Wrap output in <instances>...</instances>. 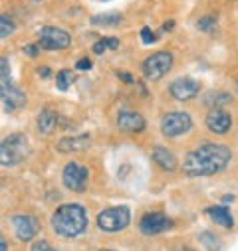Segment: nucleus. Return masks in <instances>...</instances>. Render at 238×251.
I'll return each instance as SVG.
<instances>
[{"instance_id": "nucleus-38", "label": "nucleus", "mask_w": 238, "mask_h": 251, "mask_svg": "<svg viewBox=\"0 0 238 251\" xmlns=\"http://www.w3.org/2000/svg\"><path fill=\"white\" fill-rule=\"evenodd\" d=\"M34 2H40V0H34Z\"/></svg>"}, {"instance_id": "nucleus-6", "label": "nucleus", "mask_w": 238, "mask_h": 251, "mask_svg": "<svg viewBox=\"0 0 238 251\" xmlns=\"http://www.w3.org/2000/svg\"><path fill=\"white\" fill-rule=\"evenodd\" d=\"M173 64L175 57L171 51H155L141 61V74L147 81H159L173 70Z\"/></svg>"}, {"instance_id": "nucleus-37", "label": "nucleus", "mask_w": 238, "mask_h": 251, "mask_svg": "<svg viewBox=\"0 0 238 251\" xmlns=\"http://www.w3.org/2000/svg\"><path fill=\"white\" fill-rule=\"evenodd\" d=\"M101 251H109V249H101Z\"/></svg>"}, {"instance_id": "nucleus-36", "label": "nucleus", "mask_w": 238, "mask_h": 251, "mask_svg": "<svg viewBox=\"0 0 238 251\" xmlns=\"http://www.w3.org/2000/svg\"><path fill=\"white\" fill-rule=\"evenodd\" d=\"M48 251H60V249H56V247H50V249H48Z\"/></svg>"}, {"instance_id": "nucleus-15", "label": "nucleus", "mask_w": 238, "mask_h": 251, "mask_svg": "<svg viewBox=\"0 0 238 251\" xmlns=\"http://www.w3.org/2000/svg\"><path fill=\"white\" fill-rule=\"evenodd\" d=\"M91 145V137L89 135H76V137H64L56 143V151L62 154H74V152H82Z\"/></svg>"}, {"instance_id": "nucleus-24", "label": "nucleus", "mask_w": 238, "mask_h": 251, "mask_svg": "<svg viewBox=\"0 0 238 251\" xmlns=\"http://www.w3.org/2000/svg\"><path fill=\"white\" fill-rule=\"evenodd\" d=\"M14 30H16V22H14V18L10 16V14H2L0 16V38H8L10 34H14Z\"/></svg>"}, {"instance_id": "nucleus-32", "label": "nucleus", "mask_w": 238, "mask_h": 251, "mask_svg": "<svg viewBox=\"0 0 238 251\" xmlns=\"http://www.w3.org/2000/svg\"><path fill=\"white\" fill-rule=\"evenodd\" d=\"M173 26H175V22H173V20H169V22H165V24H163V28H161V30H163V32H171V30H173Z\"/></svg>"}, {"instance_id": "nucleus-21", "label": "nucleus", "mask_w": 238, "mask_h": 251, "mask_svg": "<svg viewBox=\"0 0 238 251\" xmlns=\"http://www.w3.org/2000/svg\"><path fill=\"white\" fill-rule=\"evenodd\" d=\"M74 74L70 72V70H60L58 74H56V87L60 89V91H68L70 87H72V83H74Z\"/></svg>"}, {"instance_id": "nucleus-25", "label": "nucleus", "mask_w": 238, "mask_h": 251, "mask_svg": "<svg viewBox=\"0 0 238 251\" xmlns=\"http://www.w3.org/2000/svg\"><path fill=\"white\" fill-rule=\"evenodd\" d=\"M199 241L208 249V251H220V241L216 239V235H212L210 231H203L201 235H199Z\"/></svg>"}, {"instance_id": "nucleus-3", "label": "nucleus", "mask_w": 238, "mask_h": 251, "mask_svg": "<svg viewBox=\"0 0 238 251\" xmlns=\"http://www.w3.org/2000/svg\"><path fill=\"white\" fill-rule=\"evenodd\" d=\"M30 154H32L30 141L22 133H12L0 143V164H2V168L16 166L26 158H30Z\"/></svg>"}, {"instance_id": "nucleus-9", "label": "nucleus", "mask_w": 238, "mask_h": 251, "mask_svg": "<svg viewBox=\"0 0 238 251\" xmlns=\"http://www.w3.org/2000/svg\"><path fill=\"white\" fill-rule=\"evenodd\" d=\"M173 227V220L165 216L163 212H147L139 218V231L145 237H153L159 233H165Z\"/></svg>"}, {"instance_id": "nucleus-17", "label": "nucleus", "mask_w": 238, "mask_h": 251, "mask_svg": "<svg viewBox=\"0 0 238 251\" xmlns=\"http://www.w3.org/2000/svg\"><path fill=\"white\" fill-rule=\"evenodd\" d=\"M56 125H58L56 111H52L50 107H46V109H42L38 113V117H36V129H38L40 135H44V137L52 135L56 131Z\"/></svg>"}, {"instance_id": "nucleus-27", "label": "nucleus", "mask_w": 238, "mask_h": 251, "mask_svg": "<svg viewBox=\"0 0 238 251\" xmlns=\"http://www.w3.org/2000/svg\"><path fill=\"white\" fill-rule=\"evenodd\" d=\"M10 77V66H8V59L2 57L0 59V79H6Z\"/></svg>"}, {"instance_id": "nucleus-20", "label": "nucleus", "mask_w": 238, "mask_h": 251, "mask_svg": "<svg viewBox=\"0 0 238 251\" xmlns=\"http://www.w3.org/2000/svg\"><path fill=\"white\" fill-rule=\"evenodd\" d=\"M230 101H232V97H230L228 93H222V91H210L208 95H205V103H207L210 109L220 107V105L230 103Z\"/></svg>"}, {"instance_id": "nucleus-14", "label": "nucleus", "mask_w": 238, "mask_h": 251, "mask_svg": "<svg viewBox=\"0 0 238 251\" xmlns=\"http://www.w3.org/2000/svg\"><path fill=\"white\" fill-rule=\"evenodd\" d=\"M205 127H207L208 133L222 137V135H226V133L232 129V117H230V113L224 111L222 107H214V109H210V111L207 113V117H205Z\"/></svg>"}, {"instance_id": "nucleus-26", "label": "nucleus", "mask_w": 238, "mask_h": 251, "mask_svg": "<svg viewBox=\"0 0 238 251\" xmlns=\"http://www.w3.org/2000/svg\"><path fill=\"white\" fill-rule=\"evenodd\" d=\"M139 34H141V42H143V44H153V42H155V34H153V30H151V28H147V26H145Z\"/></svg>"}, {"instance_id": "nucleus-12", "label": "nucleus", "mask_w": 238, "mask_h": 251, "mask_svg": "<svg viewBox=\"0 0 238 251\" xmlns=\"http://www.w3.org/2000/svg\"><path fill=\"white\" fill-rule=\"evenodd\" d=\"M199 93H201V83L193 77H177L169 83V95L175 101L187 103V101H193Z\"/></svg>"}, {"instance_id": "nucleus-2", "label": "nucleus", "mask_w": 238, "mask_h": 251, "mask_svg": "<svg viewBox=\"0 0 238 251\" xmlns=\"http://www.w3.org/2000/svg\"><path fill=\"white\" fill-rule=\"evenodd\" d=\"M88 212L82 204L78 202H70V204H62L54 210V214L50 216V227L52 231L62 237V239H74L80 237L86 229H88Z\"/></svg>"}, {"instance_id": "nucleus-13", "label": "nucleus", "mask_w": 238, "mask_h": 251, "mask_svg": "<svg viewBox=\"0 0 238 251\" xmlns=\"http://www.w3.org/2000/svg\"><path fill=\"white\" fill-rule=\"evenodd\" d=\"M115 125H117V129L121 133H125V135H139L147 127L143 115L137 113V111H131V109L119 111L117 117H115Z\"/></svg>"}, {"instance_id": "nucleus-28", "label": "nucleus", "mask_w": 238, "mask_h": 251, "mask_svg": "<svg viewBox=\"0 0 238 251\" xmlns=\"http://www.w3.org/2000/svg\"><path fill=\"white\" fill-rule=\"evenodd\" d=\"M40 46L38 44H28V46H24V53L28 55V57H36L38 53H40Z\"/></svg>"}, {"instance_id": "nucleus-18", "label": "nucleus", "mask_w": 238, "mask_h": 251, "mask_svg": "<svg viewBox=\"0 0 238 251\" xmlns=\"http://www.w3.org/2000/svg\"><path fill=\"white\" fill-rule=\"evenodd\" d=\"M207 216H210V220L224 229L234 227V218L226 206H210V208H207Z\"/></svg>"}, {"instance_id": "nucleus-4", "label": "nucleus", "mask_w": 238, "mask_h": 251, "mask_svg": "<svg viewBox=\"0 0 238 251\" xmlns=\"http://www.w3.org/2000/svg\"><path fill=\"white\" fill-rule=\"evenodd\" d=\"M131 224V210L129 206H113V208H105L103 212L97 214L95 226L99 231L103 233H119L127 229Z\"/></svg>"}, {"instance_id": "nucleus-10", "label": "nucleus", "mask_w": 238, "mask_h": 251, "mask_svg": "<svg viewBox=\"0 0 238 251\" xmlns=\"http://www.w3.org/2000/svg\"><path fill=\"white\" fill-rule=\"evenodd\" d=\"M10 226L14 229V235L18 241H32L38 233H40V222L38 218L30 216V214H16L10 218Z\"/></svg>"}, {"instance_id": "nucleus-34", "label": "nucleus", "mask_w": 238, "mask_h": 251, "mask_svg": "<svg viewBox=\"0 0 238 251\" xmlns=\"http://www.w3.org/2000/svg\"><path fill=\"white\" fill-rule=\"evenodd\" d=\"M0 251H8V243H6V237H0Z\"/></svg>"}, {"instance_id": "nucleus-30", "label": "nucleus", "mask_w": 238, "mask_h": 251, "mask_svg": "<svg viewBox=\"0 0 238 251\" xmlns=\"http://www.w3.org/2000/svg\"><path fill=\"white\" fill-rule=\"evenodd\" d=\"M50 247H52V245H50L46 239H40V241H34V243H32V249H30V251H48Z\"/></svg>"}, {"instance_id": "nucleus-29", "label": "nucleus", "mask_w": 238, "mask_h": 251, "mask_svg": "<svg viewBox=\"0 0 238 251\" xmlns=\"http://www.w3.org/2000/svg\"><path fill=\"white\" fill-rule=\"evenodd\" d=\"M93 68V64H91V59L89 57H80L78 59V64H76V70H91Z\"/></svg>"}, {"instance_id": "nucleus-19", "label": "nucleus", "mask_w": 238, "mask_h": 251, "mask_svg": "<svg viewBox=\"0 0 238 251\" xmlns=\"http://www.w3.org/2000/svg\"><path fill=\"white\" fill-rule=\"evenodd\" d=\"M123 22V16L117 12H109V14H97L91 16V24L93 26H101V28H115Z\"/></svg>"}, {"instance_id": "nucleus-11", "label": "nucleus", "mask_w": 238, "mask_h": 251, "mask_svg": "<svg viewBox=\"0 0 238 251\" xmlns=\"http://www.w3.org/2000/svg\"><path fill=\"white\" fill-rule=\"evenodd\" d=\"M0 99L6 113H12L16 109H22L26 105V93L10 81V77L0 79Z\"/></svg>"}, {"instance_id": "nucleus-33", "label": "nucleus", "mask_w": 238, "mask_h": 251, "mask_svg": "<svg viewBox=\"0 0 238 251\" xmlns=\"http://www.w3.org/2000/svg\"><path fill=\"white\" fill-rule=\"evenodd\" d=\"M38 74H40L42 77H50V75H52V72H50L48 68H40V70H38Z\"/></svg>"}, {"instance_id": "nucleus-35", "label": "nucleus", "mask_w": 238, "mask_h": 251, "mask_svg": "<svg viewBox=\"0 0 238 251\" xmlns=\"http://www.w3.org/2000/svg\"><path fill=\"white\" fill-rule=\"evenodd\" d=\"M232 200H234V196H232V194H226V196L222 198V202H232Z\"/></svg>"}, {"instance_id": "nucleus-1", "label": "nucleus", "mask_w": 238, "mask_h": 251, "mask_svg": "<svg viewBox=\"0 0 238 251\" xmlns=\"http://www.w3.org/2000/svg\"><path fill=\"white\" fill-rule=\"evenodd\" d=\"M230 160H232V151L226 145L205 141L203 145L187 152L183 160V174L189 178L214 176L226 170Z\"/></svg>"}, {"instance_id": "nucleus-5", "label": "nucleus", "mask_w": 238, "mask_h": 251, "mask_svg": "<svg viewBox=\"0 0 238 251\" xmlns=\"http://www.w3.org/2000/svg\"><path fill=\"white\" fill-rule=\"evenodd\" d=\"M161 135L165 139H178L193 129V119L187 111H169L161 117Z\"/></svg>"}, {"instance_id": "nucleus-8", "label": "nucleus", "mask_w": 238, "mask_h": 251, "mask_svg": "<svg viewBox=\"0 0 238 251\" xmlns=\"http://www.w3.org/2000/svg\"><path fill=\"white\" fill-rule=\"evenodd\" d=\"M88 180H89L88 166H84L76 160L66 162L64 170H62V182H64V186L68 188V190L82 194L86 190V186H88Z\"/></svg>"}, {"instance_id": "nucleus-7", "label": "nucleus", "mask_w": 238, "mask_h": 251, "mask_svg": "<svg viewBox=\"0 0 238 251\" xmlns=\"http://www.w3.org/2000/svg\"><path fill=\"white\" fill-rule=\"evenodd\" d=\"M38 46L44 51H60L72 46V36L56 26H44L38 30Z\"/></svg>"}, {"instance_id": "nucleus-22", "label": "nucleus", "mask_w": 238, "mask_h": 251, "mask_svg": "<svg viewBox=\"0 0 238 251\" xmlns=\"http://www.w3.org/2000/svg\"><path fill=\"white\" fill-rule=\"evenodd\" d=\"M197 28H199L201 32H205V34H214V32L218 30V26H216V16H212V14L201 16V18L197 20Z\"/></svg>"}, {"instance_id": "nucleus-31", "label": "nucleus", "mask_w": 238, "mask_h": 251, "mask_svg": "<svg viewBox=\"0 0 238 251\" xmlns=\"http://www.w3.org/2000/svg\"><path fill=\"white\" fill-rule=\"evenodd\" d=\"M115 75H117V79H121L123 83H135V77L131 74H127V72H115Z\"/></svg>"}, {"instance_id": "nucleus-16", "label": "nucleus", "mask_w": 238, "mask_h": 251, "mask_svg": "<svg viewBox=\"0 0 238 251\" xmlns=\"http://www.w3.org/2000/svg\"><path fill=\"white\" fill-rule=\"evenodd\" d=\"M151 158H153V162H155L161 170H165V172H175L177 166H178L175 152L169 151L167 147H153V151H151Z\"/></svg>"}, {"instance_id": "nucleus-23", "label": "nucleus", "mask_w": 238, "mask_h": 251, "mask_svg": "<svg viewBox=\"0 0 238 251\" xmlns=\"http://www.w3.org/2000/svg\"><path fill=\"white\" fill-rule=\"evenodd\" d=\"M119 48V40L117 38H101V40H97L95 44H93V53L95 55H101L103 51H107V50H117Z\"/></svg>"}]
</instances>
